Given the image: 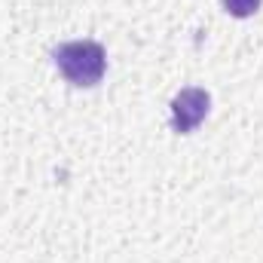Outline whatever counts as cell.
I'll use <instances>...</instances> for the list:
<instances>
[{
  "instance_id": "cell-1",
  "label": "cell",
  "mask_w": 263,
  "mask_h": 263,
  "mask_svg": "<svg viewBox=\"0 0 263 263\" xmlns=\"http://www.w3.org/2000/svg\"><path fill=\"white\" fill-rule=\"evenodd\" d=\"M52 62L67 83L89 89L101 83L107 70V52L95 40H73V43H62L59 49H52Z\"/></svg>"
},
{
  "instance_id": "cell-2",
  "label": "cell",
  "mask_w": 263,
  "mask_h": 263,
  "mask_svg": "<svg viewBox=\"0 0 263 263\" xmlns=\"http://www.w3.org/2000/svg\"><path fill=\"white\" fill-rule=\"evenodd\" d=\"M208 107H211V98L205 89H199V86L181 89L172 101V129L178 135H190L208 117Z\"/></svg>"
},
{
  "instance_id": "cell-3",
  "label": "cell",
  "mask_w": 263,
  "mask_h": 263,
  "mask_svg": "<svg viewBox=\"0 0 263 263\" xmlns=\"http://www.w3.org/2000/svg\"><path fill=\"white\" fill-rule=\"evenodd\" d=\"M223 3V9L230 12V15H236V18H248V15H254L257 9H260V0H220Z\"/></svg>"
}]
</instances>
